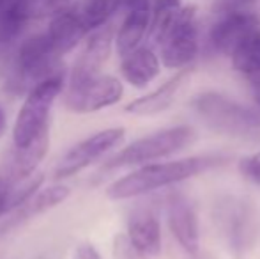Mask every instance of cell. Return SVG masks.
Wrapping results in <instances>:
<instances>
[{
  "mask_svg": "<svg viewBox=\"0 0 260 259\" xmlns=\"http://www.w3.org/2000/svg\"><path fill=\"white\" fill-rule=\"evenodd\" d=\"M225 163V158L219 155H197L188 158L172 160V162H154L140 165L126 176L119 178L106 188V197L112 200H126L135 197L147 195L161 188L174 187L182 181H188L195 176Z\"/></svg>",
  "mask_w": 260,
  "mask_h": 259,
  "instance_id": "cell-1",
  "label": "cell"
},
{
  "mask_svg": "<svg viewBox=\"0 0 260 259\" xmlns=\"http://www.w3.org/2000/svg\"><path fill=\"white\" fill-rule=\"evenodd\" d=\"M191 108L209 130L219 135L248 137L260 131V110L246 107L216 91L193 96Z\"/></svg>",
  "mask_w": 260,
  "mask_h": 259,
  "instance_id": "cell-2",
  "label": "cell"
},
{
  "mask_svg": "<svg viewBox=\"0 0 260 259\" xmlns=\"http://www.w3.org/2000/svg\"><path fill=\"white\" fill-rule=\"evenodd\" d=\"M197 133L193 126L189 125H177L170 128H163L154 131L151 135H145L120 151H117L113 156H110L105 163V169H122V167H140L147 163H154L159 160H165L182 149L189 148L195 142Z\"/></svg>",
  "mask_w": 260,
  "mask_h": 259,
  "instance_id": "cell-3",
  "label": "cell"
},
{
  "mask_svg": "<svg viewBox=\"0 0 260 259\" xmlns=\"http://www.w3.org/2000/svg\"><path fill=\"white\" fill-rule=\"evenodd\" d=\"M66 73L39 82L28 91L13 126V144L27 146L50 128V112L58 94L64 91Z\"/></svg>",
  "mask_w": 260,
  "mask_h": 259,
  "instance_id": "cell-4",
  "label": "cell"
},
{
  "mask_svg": "<svg viewBox=\"0 0 260 259\" xmlns=\"http://www.w3.org/2000/svg\"><path fill=\"white\" fill-rule=\"evenodd\" d=\"M159 59L168 69L191 68L200 53V27L199 9L188 4L181 9L175 23L157 43Z\"/></svg>",
  "mask_w": 260,
  "mask_h": 259,
  "instance_id": "cell-5",
  "label": "cell"
},
{
  "mask_svg": "<svg viewBox=\"0 0 260 259\" xmlns=\"http://www.w3.org/2000/svg\"><path fill=\"white\" fill-rule=\"evenodd\" d=\"M214 225L225 245L236 257H241L257 240V215L248 200L225 197L214 206Z\"/></svg>",
  "mask_w": 260,
  "mask_h": 259,
  "instance_id": "cell-6",
  "label": "cell"
},
{
  "mask_svg": "<svg viewBox=\"0 0 260 259\" xmlns=\"http://www.w3.org/2000/svg\"><path fill=\"white\" fill-rule=\"evenodd\" d=\"M126 137V130L115 126V128H106L98 133L87 137L85 140L78 142L73 146L58 162L55 167V178L57 180H64V178H71L75 174L82 172L83 169L94 165L105 158L108 153H112L115 148H119L124 142Z\"/></svg>",
  "mask_w": 260,
  "mask_h": 259,
  "instance_id": "cell-7",
  "label": "cell"
},
{
  "mask_svg": "<svg viewBox=\"0 0 260 259\" xmlns=\"http://www.w3.org/2000/svg\"><path fill=\"white\" fill-rule=\"evenodd\" d=\"M124 96V85L117 76L98 75L87 82L68 85L64 103L75 114H92L119 103Z\"/></svg>",
  "mask_w": 260,
  "mask_h": 259,
  "instance_id": "cell-8",
  "label": "cell"
},
{
  "mask_svg": "<svg viewBox=\"0 0 260 259\" xmlns=\"http://www.w3.org/2000/svg\"><path fill=\"white\" fill-rule=\"evenodd\" d=\"M258 28L260 18L257 14L241 9V7H232V9L223 11L218 20L211 25L207 36L209 46L216 53L230 57L236 46Z\"/></svg>",
  "mask_w": 260,
  "mask_h": 259,
  "instance_id": "cell-9",
  "label": "cell"
},
{
  "mask_svg": "<svg viewBox=\"0 0 260 259\" xmlns=\"http://www.w3.org/2000/svg\"><path fill=\"white\" fill-rule=\"evenodd\" d=\"M165 215L172 236L188 256L200 252V229L195 206L186 195L170 194L165 203Z\"/></svg>",
  "mask_w": 260,
  "mask_h": 259,
  "instance_id": "cell-10",
  "label": "cell"
},
{
  "mask_svg": "<svg viewBox=\"0 0 260 259\" xmlns=\"http://www.w3.org/2000/svg\"><path fill=\"white\" fill-rule=\"evenodd\" d=\"M50 148V128H46L36 140L27 146H14L6 153L0 163V183L14 185L38 172L39 163Z\"/></svg>",
  "mask_w": 260,
  "mask_h": 259,
  "instance_id": "cell-11",
  "label": "cell"
},
{
  "mask_svg": "<svg viewBox=\"0 0 260 259\" xmlns=\"http://www.w3.org/2000/svg\"><path fill=\"white\" fill-rule=\"evenodd\" d=\"M113 45H115V32H113L112 25L106 23L98 31H94L87 39L85 48L82 50L80 57L73 66L68 85H76V83L87 82V80L101 75V69L110 59Z\"/></svg>",
  "mask_w": 260,
  "mask_h": 259,
  "instance_id": "cell-12",
  "label": "cell"
},
{
  "mask_svg": "<svg viewBox=\"0 0 260 259\" xmlns=\"http://www.w3.org/2000/svg\"><path fill=\"white\" fill-rule=\"evenodd\" d=\"M191 73H193V68L179 69L174 76H170L167 82H163L159 87H156L154 91H151V93L129 101V103L126 105V112L131 116H156V114H161V112L168 110V108L174 105V101L177 100L182 87L188 83Z\"/></svg>",
  "mask_w": 260,
  "mask_h": 259,
  "instance_id": "cell-13",
  "label": "cell"
},
{
  "mask_svg": "<svg viewBox=\"0 0 260 259\" xmlns=\"http://www.w3.org/2000/svg\"><path fill=\"white\" fill-rule=\"evenodd\" d=\"M45 34L53 52L62 59L90 32L83 23L78 7H69V9L55 14Z\"/></svg>",
  "mask_w": 260,
  "mask_h": 259,
  "instance_id": "cell-14",
  "label": "cell"
},
{
  "mask_svg": "<svg viewBox=\"0 0 260 259\" xmlns=\"http://www.w3.org/2000/svg\"><path fill=\"white\" fill-rule=\"evenodd\" d=\"M127 240L144 257H156L161 254V224L154 211L147 208L135 210L127 220Z\"/></svg>",
  "mask_w": 260,
  "mask_h": 259,
  "instance_id": "cell-15",
  "label": "cell"
},
{
  "mask_svg": "<svg viewBox=\"0 0 260 259\" xmlns=\"http://www.w3.org/2000/svg\"><path fill=\"white\" fill-rule=\"evenodd\" d=\"M159 53L147 45L138 46L127 55L120 57V75L135 89H145L161 73Z\"/></svg>",
  "mask_w": 260,
  "mask_h": 259,
  "instance_id": "cell-16",
  "label": "cell"
},
{
  "mask_svg": "<svg viewBox=\"0 0 260 259\" xmlns=\"http://www.w3.org/2000/svg\"><path fill=\"white\" fill-rule=\"evenodd\" d=\"M151 2L140 4L126 13V18L120 23L115 34V50L120 57L127 55L138 46H142L151 31Z\"/></svg>",
  "mask_w": 260,
  "mask_h": 259,
  "instance_id": "cell-17",
  "label": "cell"
},
{
  "mask_svg": "<svg viewBox=\"0 0 260 259\" xmlns=\"http://www.w3.org/2000/svg\"><path fill=\"white\" fill-rule=\"evenodd\" d=\"M68 197H69V188L66 185H52V187H45V188L41 187L27 203L21 204L18 210H14V217L11 218L9 227L21 224L25 220H30V218L38 217V215L46 213L48 210L58 206Z\"/></svg>",
  "mask_w": 260,
  "mask_h": 259,
  "instance_id": "cell-18",
  "label": "cell"
},
{
  "mask_svg": "<svg viewBox=\"0 0 260 259\" xmlns=\"http://www.w3.org/2000/svg\"><path fill=\"white\" fill-rule=\"evenodd\" d=\"M230 63L243 76L257 78L260 75V28L251 32L236 46V50L230 53Z\"/></svg>",
  "mask_w": 260,
  "mask_h": 259,
  "instance_id": "cell-19",
  "label": "cell"
},
{
  "mask_svg": "<svg viewBox=\"0 0 260 259\" xmlns=\"http://www.w3.org/2000/svg\"><path fill=\"white\" fill-rule=\"evenodd\" d=\"M182 7H184L182 0H152L151 31H149V39L152 41V45L156 46L163 39V36L170 31Z\"/></svg>",
  "mask_w": 260,
  "mask_h": 259,
  "instance_id": "cell-20",
  "label": "cell"
},
{
  "mask_svg": "<svg viewBox=\"0 0 260 259\" xmlns=\"http://www.w3.org/2000/svg\"><path fill=\"white\" fill-rule=\"evenodd\" d=\"M28 16L21 0H13L0 6V46L14 43L23 32Z\"/></svg>",
  "mask_w": 260,
  "mask_h": 259,
  "instance_id": "cell-21",
  "label": "cell"
},
{
  "mask_svg": "<svg viewBox=\"0 0 260 259\" xmlns=\"http://www.w3.org/2000/svg\"><path fill=\"white\" fill-rule=\"evenodd\" d=\"M117 9H119V0H89L83 7H78L89 32L98 31L108 23V20Z\"/></svg>",
  "mask_w": 260,
  "mask_h": 259,
  "instance_id": "cell-22",
  "label": "cell"
},
{
  "mask_svg": "<svg viewBox=\"0 0 260 259\" xmlns=\"http://www.w3.org/2000/svg\"><path fill=\"white\" fill-rule=\"evenodd\" d=\"M45 183V176L41 172H36L25 180L18 181L7 187V211L18 210L21 204H25Z\"/></svg>",
  "mask_w": 260,
  "mask_h": 259,
  "instance_id": "cell-23",
  "label": "cell"
},
{
  "mask_svg": "<svg viewBox=\"0 0 260 259\" xmlns=\"http://www.w3.org/2000/svg\"><path fill=\"white\" fill-rule=\"evenodd\" d=\"M239 172L244 180L260 185V151L243 156L239 160Z\"/></svg>",
  "mask_w": 260,
  "mask_h": 259,
  "instance_id": "cell-24",
  "label": "cell"
},
{
  "mask_svg": "<svg viewBox=\"0 0 260 259\" xmlns=\"http://www.w3.org/2000/svg\"><path fill=\"white\" fill-rule=\"evenodd\" d=\"M113 257L115 259H147L144 257L127 240L126 235H117L113 240Z\"/></svg>",
  "mask_w": 260,
  "mask_h": 259,
  "instance_id": "cell-25",
  "label": "cell"
},
{
  "mask_svg": "<svg viewBox=\"0 0 260 259\" xmlns=\"http://www.w3.org/2000/svg\"><path fill=\"white\" fill-rule=\"evenodd\" d=\"M71 259H103L101 252L89 242H82L75 247Z\"/></svg>",
  "mask_w": 260,
  "mask_h": 259,
  "instance_id": "cell-26",
  "label": "cell"
},
{
  "mask_svg": "<svg viewBox=\"0 0 260 259\" xmlns=\"http://www.w3.org/2000/svg\"><path fill=\"white\" fill-rule=\"evenodd\" d=\"M7 213V187L0 183V217Z\"/></svg>",
  "mask_w": 260,
  "mask_h": 259,
  "instance_id": "cell-27",
  "label": "cell"
},
{
  "mask_svg": "<svg viewBox=\"0 0 260 259\" xmlns=\"http://www.w3.org/2000/svg\"><path fill=\"white\" fill-rule=\"evenodd\" d=\"M145 2H151V0H119V9H133V7L140 6V4H145Z\"/></svg>",
  "mask_w": 260,
  "mask_h": 259,
  "instance_id": "cell-28",
  "label": "cell"
},
{
  "mask_svg": "<svg viewBox=\"0 0 260 259\" xmlns=\"http://www.w3.org/2000/svg\"><path fill=\"white\" fill-rule=\"evenodd\" d=\"M6 131H7V118H6V112H4L2 105H0V137H4Z\"/></svg>",
  "mask_w": 260,
  "mask_h": 259,
  "instance_id": "cell-29",
  "label": "cell"
},
{
  "mask_svg": "<svg viewBox=\"0 0 260 259\" xmlns=\"http://www.w3.org/2000/svg\"><path fill=\"white\" fill-rule=\"evenodd\" d=\"M253 89H255V96H260V75L257 78H253Z\"/></svg>",
  "mask_w": 260,
  "mask_h": 259,
  "instance_id": "cell-30",
  "label": "cell"
},
{
  "mask_svg": "<svg viewBox=\"0 0 260 259\" xmlns=\"http://www.w3.org/2000/svg\"><path fill=\"white\" fill-rule=\"evenodd\" d=\"M186 259H212L211 256H209V254H195V256H188V254H186Z\"/></svg>",
  "mask_w": 260,
  "mask_h": 259,
  "instance_id": "cell-31",
  "label": "cell"
},
{
  "mask_svg": "<svg viewBox=\"0 0 260 259\" xmlns=\"http://www.w3.org/2000/svg\"><path fill=\"white\" fill-rule=\"evenodd\" d=\"M237 4H243V6H246V4H253L257 2V0H236Z\"/></svg>",
  "mask_w": 260,
  "mask_h": 259,
  "instance_id": "cell-32",
  "label": "cell"
},
{
  "mask_svg": "<svg viewBox=\"0 0 260 259\" xmlns=\"http://www.w3.org/2000/svg\"><path fill=\"white\" fill-rule=\"evenodd\" d=\"M255 103H257L258 108H260V96H255Z\"/></svg>",
  "mask_w": 260,
  "mask_h": 259,
  "instance_id": "cell-33",
  "label": "cell"
}]
</instances>
